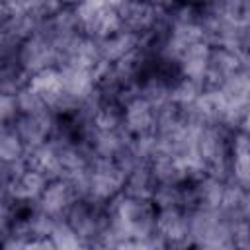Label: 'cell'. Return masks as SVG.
Listing matches in <instances>:
<instances>
[{
	"mask_svg": "<svg viewBox=\"0 0 250 250\" xmlns=\"http://www.w3.org/2000/svg\"><path fill=\"white\" fill-rule=\"evenodd\" d=\"M139 45H141V37L121 27L115 33L100 39L98 41V51H100V59L102 61L115 64L123 57H127L129 53H133Z\"/></svg>",
	"mask_w": 250,
	"mask_h": 250,
	"instance_id": "2e32d148",
	"label": "cell"
},
{
	"mask_svg": "<svg viewBox=\"0 0 250 250\" xmlns=\"http://www.w3.org/2000/svg\"><path fill=\"white\" fill-rule=\"evenodd\" d=\"M242 2H244V4H246V6L250 8V0H242Z\"/></svg>",
	"mask_w": 250,
	"mask_h": 250,
	"instance_id": "484cf974",
	"label": "cell"
},
{
	"mask_svg": "<svg viewBox=\"0 0 250 250\" xmlns=\"http://www.w3.org/2000/svg\"><path fill=\"white\" fill-rule=\"evenodd\" d=\"M240 70V59L234 49L230 47H211L209 64H207V76H205V88H219L223 86L232 74Z\"/></svg>",
	"mask_w": 250,
	"mask_h": 250,
	"instance_id": "4fadbf2b",
	"label": "cell"
},
{
	"mask_svg": "<svg viewBox=\"0 0 250 250\" xmlns=\"http://www.w3.org/2000/svg\"><path fill=\"white\" fill-rule=\"evenodd\" d=\"M123 129L131 137H146L152 135L156 129V105L148 100L137 96L125 105V119Z\"/></svg>",
	"mask_w": 250,
	"mask_h": 250,
	"instance_id": "7c38bea8",
	"label": "cell"
},
{
	"mask_svg": "<svg viewBox=\"0 0 250 250\" xmlns=\"http://www.w3.org/2000/svg\"><path fill=\"white\" fill-rule=\"evenodd\" d=\"M18 61L25 74L31 78L33 74L59 66V49L53 45L49 37L35 31L27 39H23L18 47Z\"/></svg>",
	"mask_w": 250,
	"mask_h": 250,
	"instance_id": "8992f818",
	"label": "cell"
},
{
	"mask_svg": "<svg viewBox=\"0 0 250 250\" xmlns=\"http://www.w3.org/2000/svg\"><path fill=\"white\" fill-rule=\"evenodd\" d=\"M111 2H115V4H119V2H121V0H111Z\"/></svg>",
	"mask_w": 250,
	"mask_h": 250,
	"instance_id": "4316f807",
	"label": "cell"
},
{
	"mask_svg": "<svg viewBox=\"0 0 250 250\" xmlns=\"http://www.w3.org/2000/svg\"><path fill=\"white\" fill-rule=\"evenodd\" d=\"M55 250H78V248H86L82 238L78 236V232L70 227V223L66 219H55L51 232H49Z\"/></svg>",
	"mask_w": 250,
	"mask_h": 250,
	"instance_id": "44dd1931",
	"label": "cell"
},
{
	"mask_svg": "<svg viewBox=\"0 0 250 250\" xmlns=\"http://www.w3.org/2000/svg\"><path fill=\"white\" fill-rule=\"evenodd\" d=\"M219 90L229 105L230 119L238 129L244 113L250 109V74H246L244 70H238L223 86H219Z\"/></svg>",
	"mask_w": 250,
	"mask_h": 250,
	"instance_id": "8fae6325",
	"label": "cell"
},
{
	"mask_svg": "<svg viewBox=\"0 0 250 250\" xmlns=\"http://www.w3.org/2000/svg\"><path fill=\"white\" fill-rule=\"evenodd\" d=\"M61 6H64V8H76L78 4H82L84 0H57Z\"/></svg>",
	"mask_w": 250,
	"mask_h": 250,
	"instance_id": "cb8c5ba5",
	"label": "cell"
},
{
	"mask_svg": "<svg viewBox=\"0 0 250 250\" xmlns=\"http://www.w3.org/2000/svg\"><path fill=\"white\" fill-rule=\"evenodd\" d=\"M117 12H119L121 27L143 39L158 23L162 8L146 0H123L117 4Z\"/></svg>",
	"mask_w": 250,
	"mask_h": 250,
	"instance_id": "ba28073f",
	"label": "cell"
},
{
	"mask_svg": "<svg viewBox=\"0 0 250 250\" xmlns=\"http://www.w3.org/2000/svg\"><path fill=\"white\" fill-rule=\"evenodd\" d=\"M209 55H211V45L207 41H197V43H191L189 47H186L178 55V64H180L182 76L199 84L201 88H205Z\"/></svg>",
	"mask_w": 250,
	"mask_h": 250,
	"instance_id": "5bb4252c",
	"label": "cell"
},
{
	"mask_svg": "<svg viewBox=\"0 0 250 250\" xmlns=\"http://www.w3.org/2000/svg\"><path fill=\"white\" fill-rule=\"evenodd\" d=\"M154 189H156V180H154V174L148 162L135 164L131 170L125 172V186H123L125 195L152 199Z\"/></svg>",
	"mask_w": 250,
	"mask_h": 250,
	"instance_id": "ac0fdd59",
	"label": "cell"
},
{
	"mask_svg": "<svg viewBox=\"0 0 250 250\" xmlns=\"http://www.w3.org/2000/svg\"><path fill=\"white\" fill-rule=\"evenodd\" d=\"M12 125L16 127L18 135L21 137V141L29 152V150L39 148L45 143H49V139L53 135V125H55V113L51 107L39 109V111H23V113H18V117Z\"/></svg>",
	"mask_w": 250,
	"mask_h": 250,
	"instance_id": "52a82bcc",
	"label": "cell"
},
{
	"mask_svg": "<svg viewBox=\"0 0 250 250\" xmlns=\"http://www.w3.org/2000/svg\"><path fill=\"white\" fill-rule=\"evenodd\" d=\"M156 234L166 248H191L189 242V211L182 207L158 209Z\"/></svg>",
	"mask_w": 250,
	"mask_h": 250,
	"instance_id": "9c48e42d",
	"label": "cell"
},
{
	"mask_svg": "<svg viewBox=\"0 0 250 250\" xmlns=\"http://www.w3.org/2000/svg\"><path fill=\"white\" fill-rule=\"evenodd\" d=\"M49 182L51 180L45 174L27 166V170L18 180H14L10 186L2 188V195L12 197V199H21V201H37Z\"/></svg>",
	"mask_w": 250,
	"mask_h": 250,
	"instance_id": "e0dca14e",
	"label": "cell"
},
{
	"mask_svg": "<svg viewBox=\"0 0 250 250\" xmlns=\"http://www.w3.org/2000/svg\"><path fill=\"white\" fill-rule=\"evenodd\" d=\"M27 148L18 135L14 125H2L0 131V160L2 162H12V160H21L25 158Z\"/></svg>",
	"mask_w": 250,
	"mask_h": 250,
	"instance_id": "ffe728a7",
	"label": "cell"
},
{
	"mask_svg": "<svg viewBox=\"0 0 250 250\" xmlns=\"http://www.w3.org/2000/svg\"><path fill=\"white\" fill-rule=\"evenodd\" d=\"M125 186V170L115 162L107 158H90L86 166V195L100 199V201H111L119 193H123Z\"/></svg>",
	"mask_w": 250,
	"mask_h": 250,
	"instance_id": "277c9868",
	"label": "cell"
},
{
	"mask_svg": "<svg viewBox=\"0 0 250 250\" xmlns=\"http://www.w3.org/2000/svg\"><path fill=\"white\" fill-rule=\"evenodd\" d=\"M215 0H189V4H197V6H205V4H211Z\"/></svg>",
	"mask_w": 250,
	"mask_h": 250,
	"instance_id": "d4e9b609",
	"label": "cell"
},
{
	"mask_svg": "<svg viewBox=\"0 0 250 250\" xmlns=\"http://www.w3.org/2000/svg\"><path fill=\"white\" fill-rule=\"evenodd\" d=\"M27 86L51 107L57 109L62 102H64V84H62V76L59 66L53 68H45L37 74H33L27 82Z\"/></svg>",
	"mask_w": 250,
	"mask_h": 250,
	"instance_id": "9a60e30c",
	"label": "cell"
},
{
	"mask_svg": "<svg viewBox=\"0 0 250 250\" xmlns=\"http://www.w3.org/2000/svg\"><path fill=\"white\" fill-rule=\"evenodd\" d=\"M74 10L80 20L82 31L96 41L121 29L117 4L111 0H84Z\"/></svg>",
	"mask_w": 250,
	"mask_h": 250,
	"instance_id": "5b68a950",
	"label": "cell"
},
{
	"mask_svg": "<svg viewBox=\"0 0 250 250\" xmlns=\"http://www.w3.org/2000/svg\"><path fill=\"white\" fill-rule=\"evenodd\" d=\"M236 129L225 125H203L197 133V158L205 174L230 180L232 139Z\"/></svg>",
	"mask_w": 250,
	"mask_h": 250,
	"instance_id": "6da1fadb",
	"label": "cell"
},
{
	"mask_svg": "<svg viewBox=\"0 0 250 250\" xmlns=\"http://www.w3.org/2000/svg\"><path fill=\"white\" fill-rule=\"evenodd\" d=\"M238 131H242V133H246L250 137V109L244 113V117H242V121L238 125Z\"/></svg>",
	"mask_w": 250,
	"mask_h": 250,
	"instance_id": "603a6c76",
	"label": "cell"
},
{
	"mask_svg": "<svg viewBox=\"0 0 250 250\" xmlns=\"http://www.w3.org/2000/svg\"><path fill=\"white\" fill-rule=\"evenodd\" d=\"M18 98L16 94H4L0 92V119L2 125H12L18 117Z\"/></svg>",
	"mask_w": 250,
	"mask_h": 250,
	"instance_id": "7402d4cb",
	"label": "cell"
},
{
	"mask_svg": "<svg viewBox=\"0 0 250 250\" xmlns=\"http://www.w3.org/2000/svg\"><path fill=\"white\" fill-rule=\"evenodd\" d=\"M230 180L250 189V137L236 129L232 139Z\"/></svg>",
	"mask_w": 250,
	"mask_h": 250,
	"instance_id": "d6986e66",
	"label": "cell"
},
{
	"mask_svg": "<svg viewBox=\"0 0 250 250\" xmlns=\"http://www.w3.org/2000/svg\"><path fill=\"white\" fill-rule=\"evenodd\" d=\"M234 223L219 207L189 211L191 248H234Z\"/></svg>",
	"mask_w": 250,
	"mask_h": 250,
	"instance_id": "7a4b0ae2",
	"label": "cell"
},
{
	"mask_svg": "<svg viewBox=\"0 0 250 250\" xmlns=\"http://www.w3.org/2000/svg\"><path fill=\"white\" fill-rule=\"evenodd\" d=\"M78 197L80 193L70 178H55L47 184L37 203L45 215L53 219H64Z\"/></svg>",
	"mask_w": 250,
	"mask_h": 250,
	"instance_id": "30bf717a",
	"label": "cell"
},
{
	"mask_svg": "<svg viewBox=\"0 0 250 250\" xmlns=\"http://www.w3.org/2000/svg\"><path fill=\"white\" fill-rule=\"evenodd\" d=\"M70 227L78 232L86 248H104V236L109 227V201L94 197H78L64 217Z\"/></svg>",
	"mask_w": 250,
	"mask_h": 250,
	"instance_id": "3957f363",
	"label": "cell"
}]
</instances>
